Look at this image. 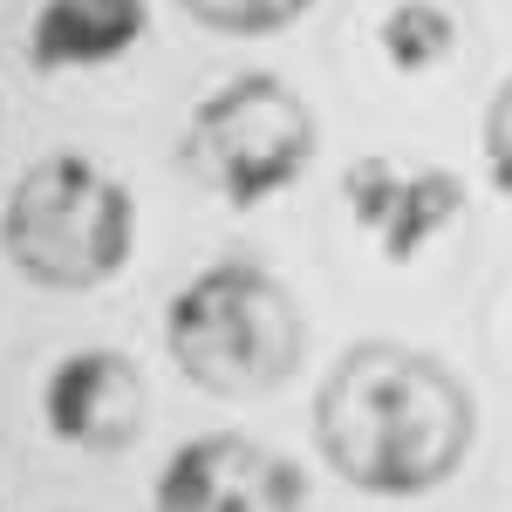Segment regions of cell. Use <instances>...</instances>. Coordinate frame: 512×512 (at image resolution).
Segmentation results:
<instances>
[{"label":"cell","mask_w":512,"mask_h":512,"mask_svg":"<svg viewBox=\"0 0 512 512\" xmlns=\"http://www.w3.org/2000/svg\"><path fill=\"white\" fill-rule=\"evenodd\" d=\"M472 431V390L410 342H355L315 390V444L355 492L424 499L465 465Z\"/></svg>","instance_id":"6da1fadb"},{"label":"cell","mask_w":512,"mask_h":512,"mask_svg":"<svg viewBox=\"0 0 512 512\" xmlns=\"http://www.w3.org/2000/svg\"><path fill=\"white\" fill-rule=\"evenodd\" d=\"M164 349L178 376L226 403H260L294 383L308 355V321L280 274L260 260H212L198 267L164 308Z\"/></svg>","instance_id":"7a4b0ae2"},{"label":"cell","mask_w":512,"mask_h":512,"mask_svg":"<svg viewBox=\"0 0 512 512\" xmlns=\"http://www.w3.org/2000/svg\"><path fill=\"white\" fill-rule=\"evenodd\" d=\"M0 253L28 287L96 294L137 253V192L89 151H48L0 205Z\"/></svg>","instance_id":"3957f363"},{"label":"cell","mask_w":512,"mask_h":512,"mask_svg":"<svg viewBox=\"0 0 512 512\" xmlns=\"http://www.w3.org/2000/svg\"><path fill=\"white\" fill-rule=\"evenodd\" d=\"M315 144L321 123L308 110V96L267 69H246V76H226L192 103L185 137H178V164L219 205L253 212L315 164Z\"/></svg>","instance_id":"277c9868"},{"label":"cell","mask_w":512,"mask_h":512,"mask_svg":"<svg viewBox=\"0 0 512 512\" xmlns=\"http://www.w3.org/2000/svg\"><path fill=\"white\" fill-rule=\"evenodd\" d=\"M465 205L472 192L451 164L383 158V151H362L342 164V212L383 267H417L437 239L458 233Z\"/></svg>","instance_id":"5b68a950"},{"label":"cell","mask_w":512,"mask_h":512,"mask_svg":"<svg viewBox=\"0 0 512 512\" xmlns=\"http://www.w3.org/2000/svg\"><path fill=\"white\" fill-rule=\"evenodd\" d=\"M151 512H308V472L246 431H198L164 458Z\"/></svg>","instance_id":"8992f818"},{"label":"cell","mask_w":512,"mask_h":512,"mask_svg":"<svg viewBox=\"0 0 512 512\" xmlns=\"http://www.w3.org/2000/svg\"><path fill=\"white\" fill-rule=\"evenodd\" d=\"M144 417H151V390H144V369L123 349L82 342V349L55 355L41 376V431L82 458L130 451L144 437Z\"/></svg>","instance_id":"52a82bcc"},{"label":"cell","mask_w":512,"mask_h":512,"mask_svg":"<svg viewBox=\"0 0 512 512\" xmlns=\"http://www.w3.org/2000/svg\"><path fill=\"white\" fill-rule=\"evenodd\" d=\"M151 35V0H35L21 55L35 76H96L137 55Z\"/></svg>","instance_id":"ba28073f"},{"label":"cell","mask_w":512,"mask_h":512,"mask_svg":"<svg viewBox=\"0 0 512 512\" xmlns=\"http://www.w3.org/2000/svg\"><path fill=\"white\" fill-rule=\"evenodd\" d=\"M369 48L390 76H437L465 48V14L458 0H383L369 21Z\"/></svg>","instance_id":"9c48e42d"},{"label":"cell","mask_w":512,"mask_h":512,"mask_svg":"<svg viewBox=\"0 0 512 512\" xmlns=\"http://www.w3.org/2000/svg\"><path fill=\"white\" fill-rule=\"evenodd\" d=\"M185 14H192L198 28H212V35H233V41H260V35H280V28H294L315 0H178Z\"/></svg>","instance_id":"30bf717a"},{"label":"cell","mask_w":512,"mask_h":512,"mask_svg":"<svg viewBox=\"0 0 512 512\" xmlns=\"http://www.w3.org/2000/svg\"><path fill=\"white\" fill-rule=\"evenodd\" d=\"M478 151H485L492 192L512 198V76L492 89V110H485V123H478Z\"/></svg>","instance_id":"8fae6325"},{"label":"cell","mask_w":512,"mask_h":512,"mask_svg":"<svg viewBox=\"0 0 512 512\" xmlns=\"http://www.w3.org/2000/svg\"><path fill=\"white\" fill-rule=\"evenodd\" d=\"M492 328H499V349H506V362H512V287L499 294V315H492Z\"/></svg>","instance_id":"7c38bea8"},{"label":"cell","mask_w":512,"mask_h":512,"mask_svg":"<svg viewBox=\"0 0 512 512\" xmlns=\"http://www.w3.org/2000/svg\"><path fill=\"white\" fill-rule=\"evenodd\" d=\"M499 512H512V478H506V506H499Z\"/></svg>","instance_id":"4fadbf2b"}]
</instances>
